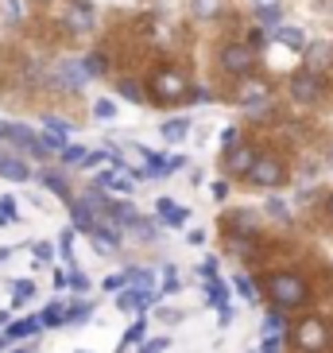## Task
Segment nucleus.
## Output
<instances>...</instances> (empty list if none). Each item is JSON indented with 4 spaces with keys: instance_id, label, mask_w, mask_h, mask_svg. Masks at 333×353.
<instances>
[{
    "instance_id": "f257e3e1",
    "label": "nucleus",
    "mask_w": 333,
    "mask_h": 353,
    "mask_svg": "<svg viewBox=\"0 0 333 353\" xmlns=\"http://www.w3.org/2000/svg\"><path fill=\"white\" fill-rule=\"evenodd\" d=\"M268 295L279 311H287V307H302V303L310 299V288H306V280L294 276V272H279V276L268 280Z\"/></svg>"
},
{
    "instance_id": "f03ea898",
    "label": "nucleus",
    "mask_w": 333,
    "mask_h": 353,
    "mask_svg": "<svg viewBox=\"0 0 333 353\" xmlns=\"http://www.w3.org/2000/svg\"><path fill=\"white\" fill-rule=\"evenodd\" d=\"M294 345L306 353H318L330 345V330H325V322L318 319V314H306V319L294 326Z\"/></svg>"
},
{
    "instance_id": "7ed1b4c3",
    "label": "nucleus",
    "mask_w": 333,
    "mask_h": 353,
    "mask_svg": "<svg viewBox=\"0 0 333 353\" xmlns=\"http://www.w3.org/2000/svg\"><path fill=\"white\" fill-rule=\"evenodd\" d=\"M217 59L225 66V74H237V78H248L252 66H256V51H252L248 43H225Z\"/></svg>"
},
{
    "instance_id": "20e7f679",
    "label": "nucleus",
    "mask_w": 333,
    "mask_h": 353,
    "mask_svg": "<svg viewBox=\"0 0 333 353\" xmlns=\"http://www.w3.org/2000/svg\"><path fill=\"white\" fill-rule=\"evenodd\" d=\"M291 97L302 105H314V101H322L325 97V78L318 70H299L291 74Z\"/></svg>"
},
{
    "instance_id": "39448f33",
    "label": "nucleus",
    "mask_w": 333,
    "mask_h": 353,
    "mask_svg": "<svg viewBox=\"0 0 333 353\" xmlns=\"http://www.w3.org/2000/svg\"><path fill=\"white\" fill-rule=\"evenodd\" d=\"M182 94H186V78L178 70L159 66V70L151 74V97H155V101H178Z\"/></svg>"
},
{
    "instance_id": "423d86ee",
    "label": "nucleus",
    "mask_w": 333,
    "mask_h": 353,
    "mask_svg": "<svg viewBox=\"0 0 333 353\" xmlns=\"http://www.w3.org/2000/svg\"><path fill=\"white\" fill-rule=\"evenodd\" d=\"M85 82H89V74H85V66L78 59H58L54 63V85H63L70 94H82Z\"/></svg>"
},
{
    "instance_id": "0eeeda50",
    "label": "nucleus",
    "mask_w": 333,
    "mask_h": 353,
    "mask_svg": "<svg viewBox=\"0 0 333 353\" xmlns=\"http://www.w3.org/2000/svg\"><path fill=\"white\" fill-rule=\"evenodd\" d=\"M283 179H287V171H283V163L275 156H260L256 163H252V171H248L252 187H279Z\"/></svg>"
},
{
    "instance_id": "6e6552de",
    "label": "nucleus",
    "mask_w": 333,
    "mask_h": 353,
    "mask_svg": "<svg viewBox=\"0 0 333 353\" xmlns=\"http://www.w3.org/2000/svg\"><path fill=\"white\" fill-rule=\"evenodd\" d=\"M94 20H97V12H94L89 0H74L70 8H66V16H63V23H66V32L70 35H89Z\"/></svg>"
},
{
    "instance_id": "1a4fd4ad",
    "label": "nucleus",
    "mask_w": 333,
    "mask_h": 353,
    "mask_svg": "<svg viewBox=\"0 0 333 353\" xmlns=\"http://www.w3.org/2000/svg\"><path fill=\"white\" fill-rule=\"evenodd\" d=\"M8 144H16L23 152V156H35V159H51V148L43 144L39 136L32 132V128H23V125H12L8 128Z\"/></svg>"
},
{
    "instance_id": "9d476101",
    "label": "nucleus",
    "mask_w": 333,
    "mask_h": 353,
    "mask_svg": "<svg viewBox=\"0 0 333 353\" xmlns=\"http://www.w3.org/2000/svg\"><path fill=\"white\" fill-rule=\"evenodd\" d=\"M256 159H260V152H256V148H229V156H225V167H229L233 175H244L248 179V171H252V163H256Z\"/></svg>"
},
{
    "instance_id": "9b49d317",
    "label": "nucleus",
    "mask_w": 333,
    "mask_h": 353,
    "mask_svg": "<svg viewBox=\"0 0 333 353\" xmlns=\"http://www.w3.org/2000/svg\"><path fill=\"white\" fill-rule=\"evenodd\" d=\"M268 97H271V85L248 74V78H244V85H240V105H248V109H260Z\"/></svg>"
},
{
    "instance_id": "f8f14e48",
    "label": "nucleus",
    "mask_w": 333,
    "mask_h": 353,
    "mask_svg": "<svg viewBox=\"0 0 333 353\" xmlns=\"http://www.w3.org/2000/svg\"><path fill=\"white\" fill-rule=\"evenodd\" d=\"M155 214L163 218V225H171V229H182V225L190 221V210L178 206V202H171V198H159V202H155Z\"/></svg>"
},
{
    "instance_id": "ddd939ff",
    "label": "nucleus",
    "mask_w": 333,
    "mask_h": 353,
    "mask_svg": "<svg viewBox=\"0 0 333 353\" xmlns=\"http://www.w3.org/2000/svg\"><path fill=\"white\" fill-rule=\"evenodd\" d=\"M0 179H8V183H28V179H32V167L23 163L20 156H0Z\"/></svg>"
},
{
    "instance_id": "4468645a",
    "label": "nucleus",
    "mask_w": 333,
    "mask_h": 353,
    "mask_svg": "<svg viewBox=\"0 0 333 353\" xmlns=\"http://www.w3.org/2000/svg\"><path fill=\"white\" fill-rule=\"evenodd\" d=\"M70 218H74V229H78V233H85V237L101 225V221H97V214L85 206V202H70Z\"/></svg>"
},
{
    "instance_id": "2eb2a0df",
    "label": "nucleus",
    "mask_w": 333,
    "mask_h": 353,
    "mask_svg": "<svg viewBox=\"0 0 333 353\" xmlns=\"http://www.w3.org/2000/svg\"><path fill=\"white\" fill-rule=\"evenodd\" d=\"M89 241H94V249L101 252V256H113V252L120 249V237H116V233H109L105 225H97L94 233H89Z\"/></svg>"
},
{
    "instance_id": "dca6fc26",
    "label": "nucleus",
    "mask_w": 333,
    "mask_h": 353,
    "mask_svg": "<svg viewBox=\"0 0 333 353\" xmlns=\"http://www.w3.org/2000/svg\"><path fill=\"white\" fill-rule=\"evenodd\" d=\"M116 94L125 97V101H132V105H144L147 101V90L136 82V78H120V82H116Z\"/></svg>"
},
{
    "instance_id": "f3484780",
    "label": "nucleus",
    "mask_w": 333,
    "mask_h": 353,
    "mask_svg": "<svg viewBox=\"0 0 333 353\" xmlns=\"http://www.w3.org/2000/svg\"><path fill=\"white\" fill-rule=\"evenodd\" d=\"M39 330H43L39 319H23V322H8V326H4V338L16 342V338H32V334H39Z\"/></svg>"
},
{
    "instance_id": "a211bd4d",
    "label": "nucleus",
    "mask_w": 333,
    "mask_h": 353,
    "mask_svg": "<svg viewBox=\"0 0 333 353\" xmlns=\"http://www.w3.org/2000/svg\"><path fill=\"white\" fill-rule=\"evenodd\" d=\"M275 39L291 51H306V32L302 28H275Z\"/></svg>"
},
{
    "instance_id": "6ab92c4d",
    "label": "nucleus",
    "mask_w": 333,
    "mask_h": 353,
    "mask_svg": "<svg viewBox=\"0 0 333 353\" xmlns=\"http://www.w3.org/2000/svg\"><path fill=\"white\" fill-rule=\"evenodd\" d=\"M39 322L43 326H66V303L58 299V303H47L39 311Z\"/></svg>"
},
{
    "instance_id": "aec40b11",
    "label": "nucleus",
    "mask_w": 333,
    "mask_h": 353,
    "mask_svg": "<svg viewBox=\"0 0 333 353\" xmlns=\"http://www.w3.org/2000/svg\"><path fill=\"white\" fill-rule=\"evenodd\" d=\"M186 132H190V121H186V117H171V121L163 125V140H171V144L186 140Z\"/></svg>"
},
{
    "instance_id": "412c9836",
    "label": "nucleus",
    "mask_w": 333,
    "mask_h": 353,
    "mask_svg": "<svg viewBox=\"0 0 333 353\" xmlns=\"http://www.w3.org/2000/svg\"><path fill=\"white\" fill-rule=\"evenodd\" d=\"M39 179H43V187H47V190H54V194L63 198L66 206L74 202V198H70V187H66V179H63V175H54V171H43Z\"/></svg>"
},
{
    "instance_id": "4be33fe9",
    "label": "nucleus",
    "mask_w": 333,
    "mask_h": 353,
    "mask_svg": "<svg viewBox=\"0 0 333 353\" xmlns=\"http://www.w3.org/2000/svg\"><path fill=\"white\" fill-rule=\"evenodd\" d=\"M140 156L147 159V163H144L147 179H159V175H166V156H159V152H147V148H140Z\"/></svg>"
},
{
    "instance_id": "5701e85b",
    "label": "nucleus",
    "mask_w": 333,
    "mask_h": 353,
    "mask_svg": "<svg viewBox=\"0 0 333 353\" xmlns=\"http://www.w3.org/2000/svg\"><path fill=\"white\" fill-rule=\"evenodd\" d=\"M85 156H89V148L66 144L63 152H58V163H66V167H82V163H85Z\"/></svg>"
},
{
    "instance_id": "b1692460",
    "label": "nucleus",
    "mask_w": 333,
    "mask_h": 353,
    "mask_svg": "<svg viewBox=\"0 0 333 353\" xmlns=\"http://www.w3.org/2000/svg\"><path fill=\"white\" fill-rule=\"evenodd\" d=\"M190 12L198 20H213V16H221V0H190Z\"/></svg>"
},
{
    "instance_id": "393cba45",
    "label": "nucleus",
    "mask_w": 333,
    "mask_h": 353,
    "mask_svg": "<svg viewBox=\"0 0 333 353\" xmlns=\"http://www.w3.org/2000/svg\"><path fill=\"white\" fill-rule=\"evenodd\" d=\"M206 299L217 303V307H225V303H229V291H225V283H221L217 276H209V280H206Z\"/></svg>"
},
{
    "instance_id": "a878e982",
    "label": "nucleus",
    "mask_w": 333,
    "mask_h": 353,
    "mask_svg": "<svg viewBox=\"0 0 333 353\" xmlns=\"http://www.w3.org/2000/svg\"><path fill=\"white\" fill-rule=\"evenodd\" d=\"M82 66H85V74H89V78H101V74L109 70V59H105L101 51H94V54H85V59H82Z\"/></svg>"
},
{
    "instance_id": "bb28decb",
    "label": "nucleus",
    "mask_w": 333,
    "mask_h": 353,
    "mask_svg": "<svg viewBox=\"0 0 333 353\" xmlns=\"http://www.w3.org/2000/svg\"><path fill=\"white\" fill-rule=\"evenodd\" d=\"M229 229L237 233V237H240V233H244V237H256V221H252V214H233Z\"/></svg>"
},
{
    "instance_id": "cd10ccee",
    "label": "nucleus",
    "mask_w": 333,
    "mask_h": 353,
    "mask_svg": "<svg viewBox=\"0 0 333 353\" xmlns=\"http://www.w3.org/2000/svg\"><path fill=\"white\" fill-rule=\"evenodd\" d=\"M97 187H109L116 194H132V179H120V175H97Z\"/></svg>"
},
{
    "instance_id": "c85d7f7f",
    "label": "nucleus",
    "mask_w": 333,
    "mask_h": 353,
    "mask_svg": "<svg viewBox=\"0 0 333 353\" xmlns=\"http://www.w3.org/2000/svg\"><path fill=\"white\" fill-rule=\"evenodd\" d=\"M144 334H147V322H144V314H140V319H136L132 326L125 330V338H120V345H136V342H144Z\"/></svg>"
},
{
    "instance_id": "c756f323",
    "label": "nucleus",
    "mask_w": 333,
    "mask_h": 353,
    "mask_svg": "<svg viewBox=\"0 0 333 353\" xmlns=\"http://www.w3.org/2000/svg\"><path fill=\"white\" fill-rule=\"evenodd\" d=\"M89 314H94V303H70L66 307V322H89Z\"/></svg>"
},
{
    "instance_id": "7c9ffc66",
    "label": "nucleus",
    "mask_w": 333,
    "mask_h": 353,
    "mask_svg": "<svg viewBox=\"0 0 333 353\" xmlns=\"http://www.w3.org/2000/svg\"><path fill=\"white\" fill-rule=\"evenodd\" d=\"M128 283H132V288H144V291H151V272L147 268H128Z\"/></svg>"
},
{
    "instance_id": "2f4dec72",
    "label": "nucleus",
    "mask_w": 333,
    "mask_h": 353,
    "mask_svg": "<svg viewBox=\"0 0 333 353\" xmlns=\"http://www.w3.org/2000/svg\"><path fill=\"white\" fill-rule=\"evenodd\" d=\"M279 4H260V8H256V20L260 23H279Z\"/></svg>"
},
{
    "instance_id": "473e14b6",
    "label": "nucleus",
    "mask_w": 333,
    "mask_h": 353,
    "mask_svg": "<svg viewBox=\"0 0 333 353\" xmlns=\"http://www.w3.org/2000/svg\"><path fill=\"white\" fill-rule=\"evenodd\" d=\"M12 295H16V303L32 299V295H35V283H32V280H12Z\"/></svg>"
},
{
    "instance_id": "72a5a7b5",
    "label": "nucleus",
    "mask_w": 333,
    "mask_h": 353,
    "mask_svg": "<svg viewBox=\"0 0 333 353\" xmlns=\"http://www.w3.org/2000/svg\"><path fill=\"white\" fill-rule=\"evenodd\" d=\"M101 288H105V291H113V295H116V291H125V288H128V272H113V276H109Z\"/></svg>"
},
{
    "instance_id": "f704fd0d",
    "label": "nucleus",
    "mask_w": 333,
    "mask_h": 353,
    "mask_svg": "<svg viewBox=\"0 0 333 353\" xmlns=\"http://www.w3.org/2000/svg\"><path fill=\"white\" fill-rule=\"evenodd\" d=\"M279 350H283V334H264L260 353H279Z\"/></svg>"
},
{
    "instance_id": "c9c22d12",
    "label": "nucleus",
    "mask_w": 333,
    "mask_h": 353,
    "mask_svg": "<svg viewBox=\"0 0 333 353\" xmlns=\"http://www.w3.org/2000/svg\"><path fill=\"white\" fill-rule=\"evenodd\" d=\"M66 136H70V132H47V136H43V144L51 148V152H63V148H66Z\"/></svg>"
},
{
    "instance_id": "e433bc0d",
    "label": "nucleus",
    "mask_w": 333,
    "mask_h": 353,
    "mask_svg": "<svg viewBox=\"0 0 333 353\" xmlns=\"http://www.w3.org/2000/svg\"><path fill=\"white\" fill-rule=\"evenodd\" d=\"M43 125H47V132H70V121H63V117H43Z\"/></svg>"
},
{
    "instance_id": "4c0bfd02",
    "label": "nucleus",
    "mask_w": 333,
    "mask_h": 353,
    "mask_svg": "<svg viewBox=\"0 0 333 353\" xmlns=\"http://www.w3.org/2000/svg\"><path fill=\"white\" fill-rule=\"evenodd\" d=\"M233 283H237V291H240V295H244L248 303H256V288H252V280H248V276H237Z\"/></svg>"
},
{
    "instance_id": "58836bf2",
    "label": "nucleus",
    "mask_w": 333,
    "mask_h": 353,
    "mask_svg": "<svg viewBox=\"0 0 333 353\" xmlns=\"http://www.w3.org/2000/svg\"><path fill=\"white\" fill-rule=\"evenodd\" d=\"M178 288H182V283H178V272L166 268V272H163V291H166V295H175Z\"/></svg>"
},
{
    "instance_id": "ea45409f",
    "label": "nucleus",
    "mask_w": 333,
    "mask_h": 353,
    "mask_svg": "<svg viewBox=\"0 0 333 353\" xmlns=\"http://www.w3.org/2000/svg\"><path fill=\"white\" fill-rule=\"evenodd\" d=\"M279 330H283V314L271 311L268 319H264V334H279Z\"/></svg>"
},
{
    "instance_id": "a19ab883",
    "label": "nucleus",
    "mask_w": 333,
    "mask_h": 353,
    "mask_svg": "<svg viewBox=\"0 0 333 353\" xmlns=\"http://www.w3.org/2000/svg\"><path fill=\"white\" fill-rule=\"evenodd\" d=\"M94 117H101V121H113V117H116V105H113V101H97V105H94Z\"/></svg>"
},
{
    "instance_id": "79ce46f5",
    "label": "nucleus",
    "mask_w": 333,
    "mask_h": 353,
    "mask_svg": "<svg viewBox=\"0 0 333 353\" xmlns=\"http://www.w3.org/2000/svg\"><path fill=\"white\" fill-rule=\"evenodd\" d=\"M70 288L82 295V291H89V280H85V272H78V268H70Z\"/></svg>"
},
{
    "instance_id": "37998d69",
    "label": "nucleus",
    "mask_w": 333,
    "mask_h": 353,
    "mask_svg": "<svg viewBox=\"0 0 333 353\" xmlns=\"http://www.w3.org/2000/svg\"><path fill=\"white\" fill-rule=\"evenodd\" d=\"M4 16H8V23H20V16H23L20 0H4Z\"/></svg>"
},
{
    "instance_id": "c03bdc74",
    "label": "nucleus",
    "mask_w": 333,
    "mask_h": 353,
    "mask_svg": "<svg viewBox=\"0 0 333 353\" xmlns=\"http://www.w3.org/2000/svg\"><path fill=\"white\" fill-rule=\"evenodd\" d=\"M264 43H268V32H264V28H256V32L248 35V47H252V51H260Z\"/></svg>"
},
{
    "instance_id": "a18cd8bd",
    "label": "nucleus",
    "mask_w": 333,
    "mask_h": 353,
    "mask_svg": "<svg viewBox=\"0 0 333 353\" xmlns=\"http://www.w3.org/2000/svg\"><path fill=\"white\" fill-rule=\"evenodd\" d=\"M35 256H39V260H51V256H54V245H51V241H39V245H35Z\"/></svg>"
},
{
    "instance_id": "49530a36",
    "label": "nucleus",
    "mask_w": 333,
    "mask_h": 353,
    "mask_svg": "<svg viewBox=\"0 0 333 353\" xmlns=\"http://www.w3.org/2000/svg\"><path fill=\"white\" fill-rule=\"evenodd\" d=\"M155 319H163V322H171V326H175L178 319H182V311H171V307H159V314Z\"/></svg>"
},
{
    "instance_id": "de8ad7c7",
    "label": "nucleus",
    "mask_w": 333,
    "mask_h": 353,
    "mask_svg": "<svg viewBox=\"0 0 333 353\" xmlns=\"http://www.w3.org/2000/svg\"><path fill=\"white\" fill-rule=\"evenodd\" d=\"M268 214H271V218H287V206H283L279 198H271V202H268Z\"/></svg>"
},
{
    "instance_id": "09e8293b",
    "label": "nucleus",
    "mask_w": 333,
    "mask_h": 353,
    "mask_svg": "<svg viewBox=\"0 0 333 353\" xmlns=\"http://www.w3.org/2000/svg\"><path fill=\"white\" fill-rule=\"evenodd\" d=\"M178 167H186V156H166V175L178 171Z\"/></svg>"
},
{
    "instance_id": "8fccbe9b",
    "label": "nucleus",
    "mask_w": 333,
    "mask_h": 353,
    "mask_svg": "<svg viewBox=\"0 0 333 353\" xmlns=\"http://www.w3.org/2000/svg\"><path fill=\"white\" fill-rule=\"evenodd\" d=\"M74 252V229H66L63 233V256H70Z\"/></svg>"
},
{
    "instance_id": "3c124183",
    "label": "nucleus",
    "mask_w": 333,
    "mask_h": 353,
    "mask_svg": "<svg viewBox=\"0 0 333 353\" xmlns=\"http://www.w3.org/2000/svg\"><path fill=\"white\" fill-rule=\"evenodd\" d=\"M221 144H225V148H237V128H225V132H221Z\"/></svg>"
},
{
    "instance_id": "603ef678",
    "label": "nucleus",
    "mask_w": 333,
    "mask_h": 353,
    "mask_svg": "<svg viewBox=\"0 0 333 353\" xmlns=\"http://www.w3.org/2000/svg\"><path fill=\"white\" fill-rule=\"evenodd\" d=\"M209 190H213V198H217V202H225V194H229V183H213Z\"/></svg>"
},
{
    "instance_id": "864d4df0",
    "label": "nucleus",
    "mask_w": 333,
    "mask_h": 353,
    "mask_svg": "<svg viewBox=\"0 0 333 353\" xmlns=\"http://www.w3.org/2000/svg\"><path fill=\"white\" fill-rule=\"evenodd\" d=\"M217 322H221V326H229V322H233V307H229V303H225V307H217Z\"/></svg>"
},
{
    "instance_id": "5fc2aeb1",
    "label": "nucleus",
    "mask_w": 333,
    "mask_h": 353,
    "mask_svg": "<svg viewBox=\"0 0 333 353\" xmlns=\"http://www.w3.org/2000/svg\"><path fill=\"white\" fill-rule=\"evenodd\" d=\"M202 276H206V280L209 276H217V260H202Z\"/></svg>"
},
{
    "instance_id": "6e6d98bb",
    "label": "nucleus",
    "mask_w": 333,
    "mask_h": 353,
    "mask_svg": "<svg viewBox=\"0 0 333 353\" xmlns=\"http://www.w3.org/2000/svg\"><path fill=\"white\" fill-rule=\"evenodd\" d=\"M186 101H209V94H206V90H190Z\"/></svg>"
},
{
    "instance_id": "4d7b16f0",
    "label": "nucleus",
    "mask_w": 333,
    "mask_h": 353,
    "mask_svg": "<svg viewBox=\"0 0 333 353\" xmlns=\"http://www.w3.org/2000/svg\"><path fill=\"white\" fill-rule=\"evenodd\" d=\"M8 322H12V311H0V330H4Z\"/></svg>"
},
{
    "instance_id": "13d9d810",
    "label": "nucleus",
    "mask_w": 333,
    "mask_h": 353,
    "mask_svg": "<svg viewBox=\"0 0 333 353\" xmlns=\"http://www.w3.org/2000/svg\"><path fill=\"white\" fill-rule=\"evenodd\" d=\"M325 218H330V221H333V194H330V198H325Z\"/></svg>"
},
{
    "instance_id": "bf43d9fd",
    "label": "nucleus",
    "mask_w": 333,
    "mask_h": 353,
    "mask_svg": "<svg viewBox=\"0 0 333 353\" xmlns=\"http://www.w3.org/2000/svg\"><path fill=\"white\" fill-rule=\"evenodd\" d=\"M8 128H12L8 121H0V140H8Z\"/></svg>"
},
{
    "instance_id": "052dcab7",
    "label": "nucleus",
    "mask_w": 333,
    "mask_h": 353,
    "mask_svg": "<svg viewBox=\"0 0 333 353\" xmlns=\"http://www.w3.org/2000/svg\"><path fill=\"white\" fill-rule=\"evenodd\" d=\"M12 256V249H0V264H4V260H8Z\"/></svg>"
},
{
    "instance_id": "680f3d73",
    "label": "nucleus",
    "mask_w": 333,
    "mask_h": 353,
    "mask_svg": "<svg viewBox=\"0 0 333 353\" xmlns=\"http://www.w3.org/2000/svg\"><path fill=\"white\" fill-rule=\"evenodd\" d=\"M144 353H163V350H155V345H151V342H147V345H144Z\"/></svg>"
},
{
    "instance_id": "e2e57ef3",
    "label": "nucleus",
    "mask_w": 333,
    "mask_h": 353,
    "mask_svg": "<svg viewBox=\"0 0 333 353\" xmlns=\"http://www.w3.org/2000/svg\"><path fill=\"white\" fill-rule=\"evenodd\" d=\"M4 345H8V338H0V350H4Z\"/></svg>"
},
{
    "instance_id": "0e129e2a",
    "label": "nucleus",
    "mask_w": 333,
    "mask_h": 353,
    "mask_svg": "<svg viewBox=\"0 0 333 353\" xmlns=\"http://www.w3.org/2000/svg\"><path fill=\"white\" fill-rule=\"evenodd\" d=\"M16 353H35V350H16Z\"/></svg>"
},
{
    "instance_id": "69168bd1",
    "label": "nucleus",
    "mask_w": 333,
    "mask_h": 353,
    "mask_svg": "<svg viewBox=\"0 0 333 353\" xmlns=\"http://www.w3.org/2000/svg\"><path fill=\"white\" fill-rule=\"evenodd\" d=\"M74 353H85V350H74Z\"/></svg>"
},
{
    "instance_id": "338daca9",
    "label": "nucleus",
    "mask_w": 333,
    "mask_h": 353,
    "mask_svg": "<svg viewBox=\"0 0 333 353\" xmlns=\"http://www.w3.org/2000/svg\"><path fill=\"white\" fill-rule=\"evenodd\" d=\"M39 4H43V0H39Z\"/></svg>"
}]
</instances>
